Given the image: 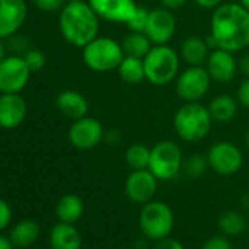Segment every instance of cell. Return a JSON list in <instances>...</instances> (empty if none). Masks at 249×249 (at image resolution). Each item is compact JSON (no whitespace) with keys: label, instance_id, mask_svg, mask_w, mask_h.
Returning <instances> with one entry per match:
<instances>
[{"label":"cell","instance_id":"6da1fadb","mask_svg":"<svg viewBox=\"0 0 249 249\" xmlns=\"http://www.w3.org/2000/svg\"><path fill=\"white\" fill-rule=\"evenodd\" d=\"M211 49L240 53L249 47V12L239 2H224L215 8L210 19Z\"/></svg>","mask_w":249,"mask_h":249},{"label":"cell","instance_id":"7a4b0ae2","mask_svg":"<svg viewBox=\"0 0 249 249\" xmlns=\"http://www.w3.org/2000/svg\"><path fill=\"white\" fill-rule=\"evenodd\" d=\"M100 21L87 0L66 2L59 14V31L68 44L82 49L98 37Z\"/></svg>","mask_w":249,"mask_h":249},{"label":"cell","instance_id":"3957f363","mask_svg":"<svg viewBox=\"0 0 249 249\" xmlns=\"http://www.w3.org/2000/svg\"><path fill=\"white\" fill-rule=\"evenodd\" d=\"M213 117L208 107L201 101L185 103L173 116V129L185 142H199L208 137L213 128Z\"/></svg>","mask_w":249,"mask_h":249},{"label":"cell","instance_id":"277c9868","mask_svg":"<svg viewBox=\"0 0 249 249\" xmlns=\"http://www.w3.org/2000/svg\"><path fill=\"white\" fill-rule=\"evenodd\" d=\"M180 56L169 44L153 46L144 57L145 81L156 87H164L176 81L180 73Z\"/></svg>","mask_w":249,"mask_h":249},{"label":"cell","instance_id":"5b68a950","mask_svg":"<svg viewBox=\"0 0 249 249\" xmlns=\"http://www.w3.org/2000/svg\"><path fill=\"white\" fill-rule=\"evenodd\" d=\"M124 53L122 44L106 36H98L82 47V62L84 65L97 73H107L117 71Z\"/></svg>","mask_w":249,"mask_h":249},{"label":"cell","instance_id":"8992f818","mask_svg":"<svg viewBox=\"0 0 249 249\" xmlns=\"http://www.w3.org/2000/svg\"><path fill=\"white\" fill-rule=\"evenodd\" d=\"M140 227L148 240L159 242L169 237L175 229V213L169 204L153 199L140 211Z\"/></svg>","mask_w":249,"mask_h":249},{"label":"cell","instance_id":"52a82bcc","mask_svg":"<svg viewBox=\"0 0 249 249\" xmlns=\"http://www.w3.org/2000/svg\"><path fill=\"white\" fill-rule=\"evenodd\" d=\"M183 154L180 147L170 140H163L151 147L148 170L160 180H173L183 169Z\"/></svg>","mask_w":249,"mask_h":249},{"label":"cell","instance_id":"ba28073f","mask_svg":"<svg viewBox=\"0 0 249 249\" xmlns=\"http://www.w3.org/2000/svg\"><path fill=\"white\" fill-rule=\"evenodd\" d=\"M176 94L185 103L201 101L211 88V76L205 66H188L176 78Z\"/></svg>","mask_w":249,"mask_h":249},{"label":"cell","instance_id":"9c48e42d","mask_svg":"<svg viewBox=\"0 0 249 249\" xmlns=\"http://www.w3.org/2000/svg\"><path fill=\"white\" fill-rule=\"evenodd\" d=\"M208 166L220 176H231L240 172L245 159L242 150L230 141H218L207 151Z\"/></svg>","mask_w":249,"mask_h":249},{"label":"cell","instance_id":"30bf717a","mask_svg":"<svg viewBox=\"0 0 249 249\" xmlns=\"http://www.w3.org/2000/svg\"><path fill=\"white\" fill-rule=\"evenodd\" d=\"M31 75L24 56H6L0 63V94H21L30 84Z\"/></svg>","mask_w":249,"mask_h":249},{"label":"cell","instance_id":"8fae6325","mask_svg":"<svg viewBox=\"0 0 249 249\" xmlns=\"http://www.w3.org/2000/svg\"><path fill=\"white\" fill-rule=\"evenodd\" d=\"M106 131L100 120L91 116H85L72 122L68 131V140L71 145L81 151H88L100 145L104 140Z\"/></svg>","mask_w":249,"mask_h":249},{"label":"cell","instance_id":"7c38bea8","mask_svg":"<svg viewBox=\"0 0 249 249\" xmlns=\"http://www.w3.org/2000/svg\"><path fill=\"white\" fill-rule=\"evenodd\" d=\"M159 179L148 170H132L124 180V195L134 204H147L159 191Z\"/></svg>","mask_w":249,"mask_h":249},{"label":"cell","instance_id":"4fadbf2b","mask_svg":"<svg viewBox=\"0 0 249 249\" xmlns=\"http://www.w3.org/2000/svg\"><path fill=\"white\" fill-rule=\"evenodd\" d=\"M178 30V21L173 11L166 8L150 9L148 22L145 27V34L154 46L169 44Z\"/></svg>","mask_w":249,"mask_h":249},{"label":"cell","instance_id":"5bb4252c","mask_svg":"<svg viewBox=\"0 0 249 249\" xmlns=\"http://www.w3.org/2000/svg\"><path fill=\"white\" fill-rule=\"evenodd\" d=\"M101 21L126 25L138 11L135 0H87Z\"/></svg>","mask_w":249,"mask_h":249},{"label":"cell","instance_id":"9a60e30c","mask_svg":"<svg viewBox=\"0 0 249 249\" xmlns=\"http://www.w3.org/2000/svg\"><path fill=\"white\" fill-rule=\"evenodd\" d=\"M27 17L25 0H0V38L14 37L25 24Z\"/></svg>","mask_w":249,"mask_h":249},{"label":"cell","instance_id":"2e32d148","mask_svg":"<svg viewBox=\"0 0 249 249\" xmlns=\"http://www.w3.org/2000/svg\"><path fill=\"white\" fill-rule=\"evenodd\" d=\"M205 68L213 79L217 84H229L236 78L239 72L237 60L234 59V53L223 50V49H213Z\"/></svg>","mask_w":249,"mask_h":249},{"label":"cell","instance_id":"e0dca14e","mask_svg":"<svg viewBox=\"0 0 249 249\" xmlns=\"http://www.w3.org/2000/svg\"><path fill=\"white\" fill-rule=\"evenodd\" d=\"M27 101L21 94H0V128L12 131L25 122Z\"/></svg>","mask_w":249,"mask_h":249},{"label":"cell","instance_id":"ac0fdd59","mask_svg":"<svg viewBox=\"0 0 249 249\" xmlns=\"http://www.w3.org/2000/svg\"><path fill=\"white\" fill-rule=\"evenodd\" d=\"M56 107L63 116H66L72 122L88 116V111H89L88 100L85 98L84 94H81L76 89L60 91L56 97Z\"/></svg>","mask_w":249,"mask_h":249},{"label":"cell","instance_id":"d6986e66","mask_svg":"<svg viewBox=\"0 0 249 249\" xmlns=\"http://www.w3.org/2000/svg\"><path fill=\"white\" fill-rule=\"evenodd\" d=\"M211 50L207 38L191 36L182 41L179 56L188 66H205Z\"/></svg>","mask_w":249,"mask_h":249},{"label":"cell","instance_id":"ffe728a7","mask_svg":"<svg viewBox=\"0 0 249 249\" xmlns=\"http://www.w3.org/2000/svg\"><path fill=\"white\" fill-rule=\"evenodd\" d=\"M50 246L52 249H81L82 236L73 224L59 221L50 231Z\"/></svg>","mask_w":249,"mask_h":249},{"label":"cell","instance_id":"44dd1931","mask_svg":"<svg viewBox=\"0 0 249 249\" xmlns=\"http://www.w3.org/2000/svg\"><path fill=\"white\" fill-rule=\"evenodd\" d=\"M207 107L214 123H230L237 114L239 103L230 94H218L210 100Z\"/></svg>","mask_w":249,"mask_h":249},{"label":"cell","instance_id":"7402d4cb","mask_svg":"<svg viewBox=\"0 0 249 249\" xmlns=\"http://www.w3.org/2000/svg\"><path fill=\"white\" fill-rule=\"evenodd\" d=\"M84 201L75 194L63 195L56 205V215L59 221L75 224L84 215Z\"/></svg>","mask_w":249,"mask_h":249},{"label":"cell","instance_id":"603a6c76","mask_svg":"<svg viewBox=\"0 0 249 249\" xmlns=\"http://www.w3.org/2000/svg\"><path fill=\"white\" fill-rule=\"evenodd\" d=\"M120 44H122L124 56H132V57H140V59H144L154 46L145 33H137V31L128 33L123 37Z\"/></svg>","mask_w":249,"mask_h":249},{"label":"cell","instance_id":"cb8c5ba5","mask_svg":"<svg viewBox=\"0 0 249 249\" xmlns=\"http://www.w3.org/2000/svg\"><path fill=\"white\" fill-rule=\"evenodd\" d=\"M117 73L124 84H129V85L141 84L142 81H145L144 59L124 56L117 68Z\"/></svg>","mask_w":249,"mask_h":249},{"label":"cell","instance_id":"d4e9b609","mask_svg":"<svg viewBox=\"0 0 249 249\" xmlns=\"http://www.w3.org/2000/svg\"><path fill=\"white\" fill-rule=\"evenodd\" d=\"M40 237V226L34 220H22L11 230V240L17 248H28Z\"/></svg>","mask_w":249,"mask_h":249},{"label":"cell","instance_id":"484cf974","mask_svg":"<svg viewBox=\"0 0 249 249\" xmlns=\"http://www.w3.org/2000/svg\"><path fill=\"white\" fill-rule=\"evenodd\" d=\"M218 229L226 236H240L248 229L246 217L236 210H230L223 213L218 217Z\"/></svg>","mask_w":249,"mask_h":249},{"label":"cell","instance_id":"4316f807","mask_svg":"<svg viewBox=\"0 0 249 249\" xmlns=\"http://www.w3.org/2000/svg\"><path fill=\"white\" fill-rule=\"evenodd\" d=\"M150 156H151V148L147 147L145 144L135 142L129 145L124 151V163L131 170H142L148 169L150 164Z\"/></svg>","mask_w":249,"mask_h":249},{"label":"cell","instance_id":"83f0119b","mask_svg":"<svg viewBox=\"0 0 249 249\" xmlns=\"http://www.w3.org/2000/svg\"><path fill=\"white\" fill-rule=\"evenodd\" d=\"M207 169H210L208 166V160H207V156H202L199 153H195L192 156H189L186 160H183V172L186 176L192 178V179H196V178H201Z\"/></svg>","mask_w":249,"mask_h":249},{"label":"cell","instance_id":"f1b7e54d","mask_svg":"<svg viewBox=\"0 0 249 249\" xmlns=\"http://www.w3.org/2000/svg\"><path fill=\"white\" fill-rule=\"evenodd\" d=\"M24 59H25V62H27V65H28V68H30V71L33 73L43 71L46 68V63H47L46 54L41 50H38V49L27 50L25 54H24Z\"/></svg>","mask_w":249,"mask_h":249},{"label":"cell","instance_id":"f546056e","mask_svg":"<svg viewBox=\"0 0 249 249\" xmlns=\"http://www.w3.org/2000/svg\"><path fill=\"white\" fill-rule=\"evenodd\" d=\"M148 15H150V9L145 6H138L137 14L134 15V18L126 24L129 31H137V33H144L147 22H148Z\"/></svg>","mask_w":249,"mask_h":249},{"label":"cell","instance_id":"4dcf8cb0","mask_svg":"<svg viewBox=\"0 0 249 249\" xmlns=\"http://www.w3.org/2000/svg\"><path fill=\"white\" fill-rule=\"evenodd\" d=\"M34 6L46 14L60 12L62 8L66 5V0H33Z\"/></svg>","mask_w":249,"mask_h":249},{"label":"cell","instance_id":"1f68e13d","mask_svg":"<svg viewBox=\"0 0 249 249\" xmlns=\"http://www.w3.org/2000/svg\"><path fill=\"white\" fill-rule=\"evenodd\" d=\"M201 249H233V245L229 236L218 234V236H211L210 239H207Z\"/></svg>","mask_w":249,"mask_h":249},{"label":"cell","instance_id":"d6a6232c","mask_svg":"<svg viewBox=\"0 0 249 249\" xmlns=\"http://www.w3.org/2000/svg\"><path fill=\"white\" fill-rule=\"evenodd\" d=\"M236 100H237L239 106L249 110V78H245L239 84L237 91H236Z\"/></svg>","mask_w":249,"mask_h":249},{"label":"cell","instance_id":"836d02e7","mask_svg":"<svg viewBox=\"0 0 249 249\" xmlns=\"http://www.w3.org/2000/svg\"><path fill=\"white\" fill-rule=\"evenodd\" d=\"M12 221V208L8 201L0 198V231L5 230Z\"/></svg>","mask_w":249,"mask_h":249},{"label":"cell","instance_id":"e575fe53","mask_svg":"<svg viewBox=\"0 0 249 249\" xmlns=\"http://www.w3.org/2000/svg\"><path fill=\"white\" fill-rule=\"evenodd\" d=\"M154 249H185L183 243L178 239H172L170 236L169 237H164L161 240H159L156 243V248Z\"/></svg>","mask_w":249,"mask_h":249},{"label":"cell","instance_id":"d590c367","mask_svg":"<svg viewBox=\"0 0 249 249\" xmlns=\"http://www.w3.org/2000/svg\"><path fill=\"white\" fill-rule=\"evenodd\" d=\"M195 5L202 8V9H207V11H214L215 8H218L221 3H224V0H194Z\"/></svg>","mask_w":249,"mask_h":249},{"label":"cell","instance_id":"8d00e7d4","mask_svg":"<svg viewBox=\"0 0 249 249\" xmlns=\"http://www.w3.org/2000/svg\"><path fill=\"white\" fill-rule=\"evenodd\" d=\"M189 0H160V3L163 8L170 9V11H178L180 8H183Z\"/></svg>","mask_w":249,"mask_h":249},{"label":"cell","instance_id":"74e56055","mask_svg":"<svg viewBox=\"0 0 249 249\" xmlns=\"http://www.w3.org/2000/svg\"><path fill=\"white\" fill-rule=\"evenodd\" d=\"M237 68H239V72H240L245 78H249V53L243 54V56L237 60Z\"/></svg>","mask_w":249,"mask_h":249},{"label":"cell","instance_id":"f35d334b","mask_svg":"<svg viewBox=\"0 0 249 249\" xmlns=\"http://www.w3.org/2000/svg\"><path fill=\"white\" fill-rule=\"evenodd\" d=\"M120 134L116 131V129H111V131H107L106 132V137H104V140L108 142V144H111V145H114V144H117L119 141H120Z\"/></svg>","mask_w":249,"mask_h":249},{"label":"cell","instance_id":"ab89813d","mask_svg":"<svg viewBox=\"0 0 249 249\" xmlns=\"http://www.w3.org/2000/svg\"><path fill=\"white\" fill-rule=\"evenodd\" d=\"M0 249H15V245L11 240V237L0 234Z\"/></svg>","mask_w":249,"mask_h":249},{"label":"cell","instance_id":"60d3db41","mask_svg":"<svg viewBox=\"0 0 249 249\" xmlns=\"http://www.w3.org/2000/svg\"><path fill=\"white\" fill-rule=\"evenodd\" d=\"M6 57V53H5V44H3V40L0 38V63L3 62V59Z\"/></svg>","mask_w":249,"mask_h":249},{"label":"cell","instance_id":"b9f144b4","mask_svg":"<svg viewBox=\"0 0 249 249\" xmlns=\"http://www.w3.org/2000/svg\"><path fill=\"white\" fill-rule=\"evenodd\" d=\"M242 205H243V208L249 210V194H245V195H243V198H242Z\"/></svg>","mask_w":249,"mask_h":249},{"label":"cell","instance_id":"7bdbcfd3","mask_svg":"<svg viewBox=\"0 0 249 249\" xmlns=\"http://www.w3.org/2000/svg\"><path fill=\"white\" fill-rule=\"evenodd\" d=\"M237 2H239V3H240V5H242L248 12H249V0H237Z\"/></svg>","mask_w":249,"mask_h":249},{"label":"cell","instance_id":"ee69618b","mask_svg":"<svg viewBox=\"0 0 249 249\" xmlns=\"http://www.w3.org/2000/svg\"><path fill=\"white\" fill-rule=\"evenodd\" d=\"M245 144H246L248 148H249V126L246 128V132H245Z\"/></svg>","mask_w":249,"mask_h":249},{"label":"cell","instance_id":"f6af8a7d","mask_svg":"<svg viewBox=\"0 0 249 249\" xmlns=\"http://www.w3.org/2000/svg\"><path fill=\"white\" fill-rule=\"evenodd\" d=\"M66 2H84V0H66Z\"/></svg>","mask_w":249,"mask_h":249},{"label":"cell","instance_id":"bcb514c9","mask_svg":"<svg viewBox=\"0 0 249 249\" xmlns=\"http://www.w3.org/2000/svg\"><path fill=\"white\" fill-rule=\"evenodd\" d=\"M0 189H2V178H0Z\"/></svg>","mask_w":249,"mask_h":249},{"label":"cell","instance_id":"7dc6e473","mask_svg":"<svg viewBox=\"0 0 249 249\" xmlns=\"http://www.w3.org/2000/svg\"><path fill=\"white\" fill-rule=\"evenodd\" d=\"M248 230H249V221H248Z\"/></svg>","mask_w":249,"mask_h":249}]
</instances>
